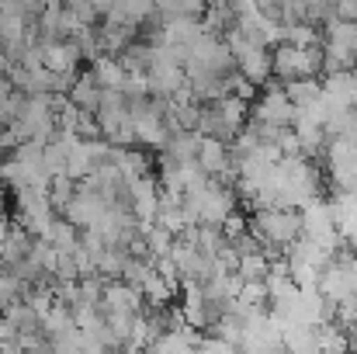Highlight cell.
Wrapping results in <instances>:
<instances>
[{
	"label": "cell",
	"mask_w": 357,
	"mask_h": 354,
	"mask_svg": "<svg viewBox=\"0 0 357 354\" xmlns=\"http://www.w3.org/2000/svg\"><path fill=\"white\" fill-rule=\"evenodd\" d=\"M21 295H24V285H21L10 271H0V313H3L7 306H14Z\"/></svg>",
	"instance_id": "obj_26"
},
{
	"label": "cell",
	"mask_w": 357,
	"mask_h": 354,
	"mask_svg": "<svg viewBox=\"0 0 357 354\" xmlns=\"http://www.w3.org/2000/svg\"><path fill=\"white\" fill-rule=\"evenodd\" d=\"M139 292H142V299H146L149 306H167V302L181 292V281L167 278L163 271H156V264H149V271H146L142 281H139Z\"/></svg>",
	"instance_id": "obj_15"
},
{
	"label": "cell",
	"mask_w": 357,
	"mask_h": 354,
	"mask_svg": "<svg viewBox=\"0 0 357 354\" xmlns=\"http://www.w3.org/2000/svg\"><path fill=\"white\" fill-rule=\"evenodd\" d=\"M198 354H239V351L229 344V341H222V337H202Z\"/></svg>",
	"instance_id": "obj_27"
},
{
	"label": "cell",
	"mask_w": 357,
	"mask_h": 354,
	"mask_svg": "<svg viewBox=\"0 0 357 354\" xmlns=\"http://www.w3.org/2000/svg\"><path fill=\"white\" fill-rule=\"evenodd\" d=\"M316 288L323 292V299H330L333 306H344V302H351L357 299V292L351 288V274H347V253L340 250L326 267H323V274H319V281H316Z\"/></svg>",
	"instance_id": "obj_9"
},
{
	"label": "cell",
	"mask_w": 357,
	"mask_h": 354,
	"mask_svg": "<svg viewBox=\"0 0 357 354\" xmlns=\"http://www.w3.org/2000/svg\"><path fill=\"white\" fill-rule=\"evenodd\" d=\"M112 163L125 181H135V177H149L153 174V160L135 149V146H112Z\"/></svg>",
	"instance_id": "obj_16"
},
{
	"label": "cell",
	"mask_w": 357,
	"mask_h": 354,
	"mask_svg": "<svg viewBox=\"0 0 357 354\" xmlns=\"http://www.w3.org/2000/svg\"><path fill=\"white\" fill-rule=\"evenodd\" d=\"M281 354H319L316 327H309V323H281Z\"/></svg>",
	"instance_id": "obj_17"
},
{
	"label": "cell",
	"mask_w": 357,
	"mask_h": 354,
	"mask_svg": "<svg viewBox=\"0 0 357 354\" xmlns=\"http://www.w3.org/2000/svg\"><path fill=\"white\" fill-rule=\"evenodd\" d=\"M330 205V216H333V226L344 243H351L357 236V195H344V191H333L326 198Z\"/></svg>",
	"instance_id": "obj_14"
},
{
	"label": "cell",
	"mask_w": 357,
	"mask_h": 354,
	"mask_svg": "<svg viewBox=\"0 0 357 354\" xmlns=\"http://www.w3.org/2000/svg\"><path fill=\"white\" fill-rule=\"evenodd\" d=\"M108 209H112V202H108L101 191H94L91 184H77V191H73L70 202L63 205V219L73 223L77 230H94Z\"/></svg>",
	"instance_id": "obj_6"
},
{
	"label": "cell",
	"mask_w": 357,
	"mask_h": 354,
	"mask_svg": "<svg viewBox=\"0 0 357 354\" xmlns=\"http://www.w3.org/2000/svg\"><path fill=\"white\" fill-rule=\"evenodd\" d=\"M298 223H302V236H305V239L326 246L330 253H340V250H344V239H340L337 226H333V216H330V205H326L323 195L312 198V202H305V205L298 209Z\"/></svg>",
	"instance_id": "obj_5"
},
{
	"label": "cell",
	"mask_w": 357,
	"mask_h": 354,
	"mask_svg": "<svg viewBox=\"0 0 357 354\" xmlns=\"http://www.w3.org/2000/svg\"><path fill=\"white\" fill-rule=\"evenodd\" d=\"M10 230H14V223H10L7 216H0V250H3V243H7V236H10Z\"/></svg>",
	"instance_id": "obj_29"
},
{
	"label": "cell",
	"mask_w": 357,
	"mask_h": 354,
	"mask_svg": "<svg viewBox=\"0 0 357 354\" xmlns=\"http://www.w3.org/2000/svg\"><path fill=\"white\" fill-rule=\"evenodd\" d=\"M323 84V101L326 108H357V70H344V73H326Z\"/></svg>",
	"instance_id": "obj_12"
},
{
	"label": "cell",
	"mask_w": 357,
	"mask_h": 354,
	"mask_svg": "<svg viewBox=\"0 0 357 354\" xmlns=\"http://www.w3.org/2000/svg\"><path fill=\"white\" fill-rule=\"evenodd\" d=\"M319 73H323L319 49H295L288 42L271 49V77H278L281 84L302 80V77H319Z\"/></svg>",
	"instance_id": "obj_4"
},
{
	"label": "cell",
	"mask_w": 357,
	"mask_h": 354,
	"mask_svg": "<svg viewBox=\"0 0 357 354\" xmlns=\"http://www.w3.org/2000/svg\"><path fill=\"white\" fill-rule=\"evenodd\" d=\"M236 205H239L236 188H229L219 177H205L202 184H195L184 195V209H188L195 226H222L236 212Z\"/></svg>",
	"instance_id": "obj_3"
},
{
	"label": "cell",
	"mask_w": 357,
	"mask_h": 354,
	"mask_svg": "<svg viewBox=\"0 0 357 354\" xmlns=\"http://www.w3.org/2000/svg\"><path fill=\"white\" fill-rule=\"evenodd\" d=\"M284 42L295 45V49H319L323 45V31L309 21H295V24H284Z\"/></svg>",
	"instance_id": "obj_22"
},
{
	"label": "cell",
	"mask_w": 357,
	"mask_h": 354,
	"mask_svg": "<svg viewBox=\"0 0 357 354\" xmlns=\"http://www.w3.org/2000/svg\"><path fill=\"white\" fill-rule=\"evenodd\" d=\"M198 146H202V135L191 132V128H174L170 139L163 142L160 156L163 160H177V163H191L198 156Z\"/></svg>",
	"instance_id": "obj_18"
},
{
	"label": "cell",
	"mask_w": 357,
	"mask_h": 354,
	"mask_svg": "<svg viewBox=\"0 0 357 354\" xmlns=\"http://www.w3.org/2000/svg\"><path fill=\"white\" fill-rule=\"evenodd\" d=\"M0 205H3V181H0Z\"/></svg>",
	"instance_id": "obj_32"
},
{
	"label": "cell",
	"mask_w": 357,
	"mask_h": 354,
	"mask_svg": "<svg viewBox=\"0 0 357 354\" xmlns=\"http://www.w3.org/2000/svg\"><path fill=\"white\" fill-rule=\"evenodd\" d=\"M101 98H105V91H101V84L94 80L91 70H87V73H77V80H73V87H70V94H66L70 105H77V108H84V112H91V115L98 112Z\"/></svg>",
	"instance_id": "obj_19"
},
{
	"label": "cell",
	"mask_w": 357,
	"mask_h": 354,
	"mask_svg": "<svg viewBox=\"0 0 357 354\" xmlns=\"http://www.w3.org/2000/svg\"><path fill=\"white\" fill-rule=\"evenodd\" d=\"M195 163L202 167L205 177L226 181V177L233 174V149H229V142H219V139H205V135H202V146H198Z\"/></svg>",
	"instance_id": "obj_11"
},
{
	"label": "cell",
	"mask_w": 357,
	"mask_h": 354,
	"mask_svg": "<svg viewBox=\"0 0 357 354\" xmlns=\"http://www.w3.org/2000/svg\"><path fill=\"white\" fill-rule=\"evenodd\" d=\"M267 91L257 94V101H250V118L253 121H264V125H281V128H291L295 121V105L288 101L284 87L281 84H264Z\"/></svg>",
	"instance_id": "obj_8"
},
{
	"label": "cell",
	"mask_w": 357,
	"mask_h": 354,
	"mask_svg": "<svg viewBox=\"0 0 357 354\" xmlns=\"http://www.w3.org/2000/svg\"><path fill=\"white\" fill-rule=\"evenodd\" d=\"M347 274H351V288L357 292V257H354V253L347 257Z\"/></svg>",
	"instance_id": "obj_30"
},
{
	"label": "cell",
	"mask_w": 357,
	"mask_h": 354,
	"mask_svg": "<svg viewBox=\"0 0 357 354\" xmlns=\"http://www.w3.org/2000/svg\"><path fill=\"white\" fill-rule=\"evenodd\" d=\"M323 195L319 170L309 156H281L278 177H274V205L281 209H302L305 202Z\"/></svg>",
	"instance_id": "obj_1"
},
{
	"label": "cell",
	"mask_w": 357,
	"mask_h": 354,
	"mask_svg": "<svg viewBox=\"0 0 357 354\" xmlns=\"http://www.w3.org/2000/svg\"><path fill=\"white\" fill-rule=\"evenodd\" d=\"M323 38H326V42H337L340 49H347V52L357 56V24L354 21H340V17L326 21V24H323Z\"/></svg>",
	"instance_id": "obj_23"
},
{
	"label": "cell",
	"mask_w": 357,
	"mask_h": 354,
	"mask_svg": "<svg viewBox=\"0 0 357 354\" xmlns=\"http://www.w3.org/2000/svg\"><path fill=\"white\" fill-rule=\"evenodd\" d=\"M94 80L101 84V91H119L125 87V66L119 63V56H94V66H91Z\"/></svg>",
	"instance_id": "obj_20"
},
{
	"label": "cell",
	"mask_w": 357,
	"mask_h": 354,
	"mask_svg": "<svg viewBox=\"0 0 357 354\" xmlns=\"http://www.w3.org/2000/svg\"><path fill=\"white\" fill-rule=\"evenodd\" d=\"M326 170L333 181V191L357 195V149L344 139H330L326 142Z\"/></svg>",
	"instance_id": "obj_7"
},
{
	"label": "cell",
	"mask_w": 357,
	"mask_h": 354,
	"mask_svg": "<svg viewBox=\"0 0 357 354\" xmlns=\"http://www.w3.org/2000/svg\"><path fill=\"white\" fill-rule=\"evenodd\" d=\"M267 271H271V257H267L264 250L246 253V257H239L236 260V278L239 281H264Z\"/></svg>",
	"instance_id": "obj_25"
},
{
	"label": "cell",
	"mask_w": 357,
	"mask_h": 354,
	"mask_svg": "<svg viewBox=\"0 0 357 354\" xmlns=\"http://www.w3.org/2000/svg\"><path fill=\"white\" fill-rule=\"evenodd\" d=\"M281 87H284V94H288V101H291L295 108H302V105H309V101H316V98L323 94V84H319V77L288 80V84H281Z\"/></svg>",
	"instance_id": "obj_24"
},
{
	"label": "cell",
	"mask_w": 357,
	"mask_h": 354,
	"mask_svg": "<svg viewBox=\"0 0 357 354\" xmlns=\"http://www.w3.org/2000/svg\"><path fill=\"white\" fill-rule=\"evenodd\" d=\"M7 66H10V59H7V56H3V52H0V84H3V80H7Z\"/></svg>",
	"instance_id": "obj_31"
},
{
	"label": "cell",
	"mask_w": 357,
	"mask_h": 354,
	"mask_svg": "<svg viewBox=\"0 0 357 354\" xmlns=\"http://www.w3.org/2000/svg\"><path fill=\"white\" fill-rule=\"evenodd\" d=\"M80 49L73 38H56V42H42V66L49 73H77L80 66Z\"/></svg>",
	"instance_id": "obj_13"
},
{
	"label": "cell",
	"mask_w": 357,
	"mask_h": 354,
	"mask_svg": "<svg viewBox=\"0 0 357 354\" xmlns=\"http://www.w3.org/2000/svg\"><path fill=\"white\" fill-rule=\"evenodd\" d=\"M337 17L357 24V0H337Z\"/></svg>",
	"instance_id": "obj_28"
},
{
	"label": "cell",
	"mask_w": 357,
	"mask_h": 354,
	"mask_svg": "<svg viewBox=\"0 0 357 354\" xmlns=\"http://www.w3.org/2000/svg\"><path fill=\"white\" fill-rule=\"evenodd\" d=\"M146 306L142 292L121 278L105 281V292H101V313H128V316H139Z\"/></svg>",
	"instance_id": "obj_10"
},
{
	"label": "cell",
	"mask_w": 357,
	"mask_h": 354,
	"mask_svg": "<svg viewBox=\"0 0 357 354\" xmlns=\"http://www.w3.org/2000/svg\"><path fill=\"white\" fill-rule=\"evenodd\" d=\"M319 59H323V73H344V70H357V56L340 49L337 42H326L319 45Z\"/></svg>",
	"instance_id": "obj_21"
},
{
	"label": "cell",
	"mask_w": 357,
	"mask_h": 354,
	"mask_svg": "<svg viewBox=\"0 0 357 354\" xmlns=\"http://www.w3.org/2000/svg\"><path fill=\"white\" fill-rule=\"evenodd\" d=\"M246 230H250V236L264 246V253H267V257H284V250L302 236L298 209H281V205L253 209V216H250Z\"/></svg>",
	"instance_id": "obj_2"
}]
</instances>
